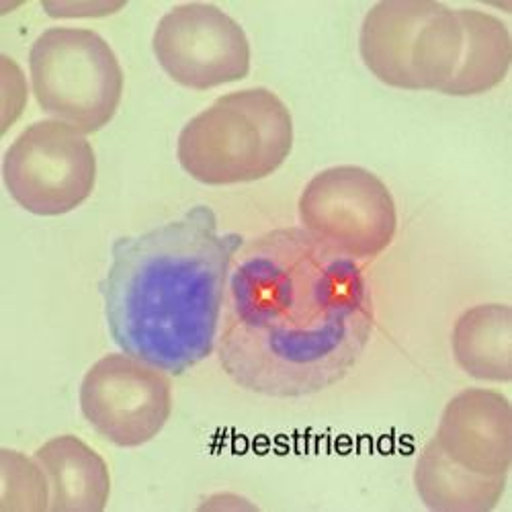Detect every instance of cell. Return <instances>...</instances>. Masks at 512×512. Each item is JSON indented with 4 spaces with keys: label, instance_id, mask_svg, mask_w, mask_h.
I'll list each match as a JSON object with an SVG mask.
<instances>
[{
    "label": "cell",
    "instance_id": "cell-1",
    "mask_svg": "<svg viewBox=\"0 0 512 512\" xmlns=\"http://www.w3.org/2000/svg\"><path fill=\"white\" fill-rule=\"evenodd\" d=\"M238 254L216 343L228 377L267 398H306L343 381L375 326L361 267L304 228L271 230Z\"/></svg>",
    "mask_w": 512,
    "mask_h": 512
},
{
    "label": "cell",
    "instance_id": "cell-2",
    "mask_svg": "<svg viewBox=\"0 0 512 512\" xmlns=\"http://www.w3.org/2000/svg\"><path fill=\"white\" fill-rule=\"evenodd\" d=\"M244 246L195 205L175 222L113 242L101 283L115 345L168 375L205 361L218 343L234 259Z\"/></svg>",
    "mask_w": 512,
    "mask_h": 512
},
{
    "label": "cell",
    "instance_id": "cell-3",
    "mask_svg": "<svg viewBox=\"0 0 512 512\" xmlns=\"http://www.w3.org/2000/svg\"><path fill=\"white\" fill-rule=\"evenodd\" d=\"M293 148V119L267 89L234 91L195 115L179 136L177 158L201 185L228 187L273 175Z\"/></svg>",
    "mask_w": 512,
    "mask_h": 512
},
{
    "label": "cell",
    "instance_id": "cell-4",
    "mask_svg": "<svg viewBox=\"0 0 512 512\" xmlns=\"http://www.w3.org/2000/svg\"><path fill=\"white\" fill-rule=\"evenodd\" d=\"M463 46L455 9L435 0H386L365 15L359 50L369 72L402 91H439Z\"/></svg>",
    "mask_w": 512,
    "mask_h": 512
},
{
    "label": "cell",
    "instance_id": "cell-5",
    "mask_svg": "<svg viewBox=\"0 0 512 512\" xmlns=\"http://www.w3.org/2000/svg\"><path fill=\"white\" fill-rule=\"evenodd\" d=\"M29 72L41 111L82 134L103 130L119 109L123 70L111 46L91 29H46L29 50Z\"/></svg>",
    "mask_w": 512,
    "mask_h": 512
},
{
    "label": "cell",
    "instance_id": "cell-6",
    "mask_svg": "<svg viewBox=\"0 0 512 512\" xmlns=\"http://www.w3.org/2000/svg\"><path fill=\"white\" fill-rule=\"evenodd\" d=\"M3 181L17 205L33 216H64L95 189V150L87 134L64 121H35L9 146Z\"/></svg>",
    "mask_w": 512,
    "mask_h": 512
},
{
    "label": "cell",
    "instance_id": "cell-7",
    "mask_svg": "<svg viewBox=\"0 0 512 512\" xmlns=\"http://www.w3.org/2000/svg\"><path fill=\"white\" fill-rule=\"evenodd\" d=\"M304 230L349 259H373L398 230L396 201L377 175L361 166L318 173L300 197Z\"/></svg>",
    "mask_w": 512,
    "mask_h": 512
},
{
    "label": "cell",
    "instance_id": "cell-8",
    "mask_svg": "<svg viewBox=\"0 0 512 512\" xmlns=\"http://www.w3.org/2000/svg\"><path fill=\"white\" fill-rule=\"evenodd\" d=\"M80 410L109 443L134 449L150 443L170 418L168 373L127 353L99 359L80 383Z\"/></svg>",
    "mask_w": 512,
    "mask_h": 512
},
{
    "label": "cell",
    "instance_id": "cell-9",
    "mask_svg": "<svg viewBox=\"0 0 512 512\" xmlns=\"http://www.w3.org/2000/svg\"><path fill=\"white\" fill-rule=\"evenodd\" d=\"M152 48L162 70L193 91L218 89L250 72V44L244 29L209 3L170 9L156 25Z\"/></svg>",
    "mask_w": 512,
    "mask_h": 512
},
{
    "label": "cell",
    "instance_id": "cell-10",
    "mask_svg": "<svg viewBox=\"0 0 512 512\" xmlns=\"http://www.w3.org/2000/svg\"><path fill=\"white\" fill-rule=\"evenodd\" d=\"M435 441L455 463L484 476H508L512 408L504 394L469 388L449 400Z\"/></svg>",
    "mask_w": 512,
    "mask_h": 512
},
{
    "label": "cell",
    "instance_id": "cell-11",
    "mask_svg": "<svg viewBox=\"0 0 512 512\" xmlns=\"http://www.w3.org/2000/svg\"><path fill=\"white\" fill-rule=\"evenodd\" d=\"M35 459L50 482L52 512H101L111 494L105 459L74 435L54 437L41 445Z\"/></svg>",
    "mask_w": 512,
    "mask_h": 512
},
{
    "label": "cell",
    "instance_id": "cell-12",
    "mask_svg": "<svg viewBox=\"0 0 512 512\" xmlns=\"http://www.w3.org/2000/svg\"><path fill=\"white\" fill-rule=\"evenodd\" d=\"M414 486L424 506L435 512H490L504 494L506 476L472 472L449 459L433 439L418 455Z\"/></svg>",
    "mask_w": 512,
    "mask_h": 512
},
{
    "label": "cell",
    "instance_id": "cell-13",
    "mask_svg": "<svg viewBox=\"0 0 512 512\" xmlns=\"http://www.w3.org/2000/svg\"><path fill=\"white\" fill-rule=\"evenodd\" d=\"M457 15L463 29L461 56L441 93L449 97L484 95L508 74L512 58L508 27L502 19L476 9H459Z\"/></svg>",
    "mask_w": 512,
    "mask_h": 512
},
{
    "label": "cell",
    "instance_id": "cell-14",
    "mask_svg": "<svg viewBox=\"0 0 512 512\" xmlns=\"http://www.w3.org/2000/svg\"><path fill=\"white\" fill-rule=\"evenodd\" d=\"M459 369L480 381L508 383L512 377V310L482 304L463 312L451 334Z\"/></svg>",
    "mask_w": 512,
    "mask_h": 512
},
{
    "label": "cell",
    "instance_id": "cell-15",
    "mask_svg": "<svg viewBox=\"0 0 512 512\" xmlns=\"http://www.w3.org/2000/svg\"><path fill=\"white\" fill-rule=\"evenodd\" d=\"M0 510H50V482L37 459L19 451H0Z\"/></svg>",
    "mask_w": 512,
    "mask_h": 512
},
{
    "label": "cell",
    "instance_id": "cell-16",
    "mask_svg": "<svg viewBox=\"0 0 512 512\" xmlns=\"http://www.w3.org/2000/svg\"><path fill=\"white\" fill-rule=\"evenodd\" d=\"M125 5L115 3H44V11L56 19H95L109 17Z\"/></svg>",
    "mask_w": 512,
    "mask_h": 512
}]
</instances>
